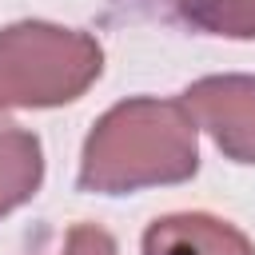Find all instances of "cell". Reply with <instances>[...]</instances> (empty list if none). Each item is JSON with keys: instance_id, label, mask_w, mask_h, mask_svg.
Masks as SVG:
<instances>
[{"instance_id": "obj_3", "label": "cell", "mask_w": 255, "mask_h": 255, "mask_svg": "<svg viewBox=\"0 0 255 255\" xmlns=\"http://www.w3.org/2000/svg\"><path fill=\"white\" fill-rule=\"evenodd\" d=\"M183 108L195 128H207L223 155L255 163V80L251 76H207L183 92Z\"/></svg>"}, {"instance_id": "obj_1", "label": "cell", "mask_w": 255, "mask_h": 255, "mask_svg": "<svg viewBox=\"0 0 255 255\" xmlns=\"http://www.w3.org/2000/svg\"><path fill=\"white\" fill-rule=\"evenodd\" d=\"M195 120L183 100L135 96L116 104L88 135L80 187L100 195H124L155 183H179L195 175Z\"/></svg>"}, {"instance_id": "obj_7", "label": "cell", "mask_w": 255, "mask_h": 255, "mask_svg": "<svg viewBox=\"0 0 255 255\" xmlns=\"http://www.w3.org/2000/svg\"><path fill=\"white\" fill-rule=\"evenodd\" d=\"M60 255H116V243H112V235H108L104 227H96V223H76V227L68 231V243H64Z\"/></svg>"}, {"instance_id": "obj_5", "label": "cell", "mask_w": 255, "mask_h": 255, "mask_svg": "<svg viewBox=\"0 0 255 255\" xmlns=\"http://www.w3.org/2000/svg\"><path fill=\"white\" fill-rule=\"evenodd\" d=\"M44 175L40 139L12 120H0V215L36 195Z\"/></svg>"}, {"instance_id": "obj_2", "label": "cell", "mask_w": 255, "mask_h": 255, "mask_svg": "<svg viewBox=\"0 0 255 255\" xmlns=\"http://www.w3.org/2000/svg\"><path fill=\"white\" fill-rule=\"evenodd\" d=\"M104 68V52L88 32L24 20L0 32V112L52 108L76 100Z\"/></svg>"}, {"instance_id": "obj_6", "label": "cell", "mask_w": 255, "mask_h": 255, "mask_svg": "<svg viewBox=\"0 0 255 255\" xmlns=\"http://www.w3.org/2000/svg\"><path fill=\"white\" fill-rule=\"evenodd\" d=\"M183 24L215 36L251 40L255 36V0H163Z\"/></svg>"}, {"instance_id": "obj_4", "label": "cell", "mask_w": 255, "mask_h": 255, "mask_svg": "<svg viewBox=\"0 0 255 255\" xmlns=\"http://www.w3.org/2000/svg\"><path fill=\"white\" fill-rule=\"evenodd\" d=\"M143 255H255L251 239L215 215H163L143 231Z\"/></svg>"}]
</instances>
